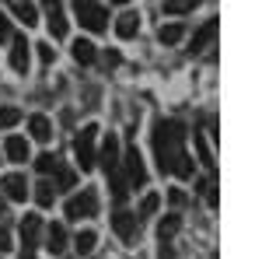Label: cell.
<instances>
[{
	"mask_svg": "<svg viewBox=\"0 0 262 259\" xmlns=\"http://www.w3.org/2000/svg\"><path fill=\"white\" fill-rule=\"evenodd\" d=\"M217 28H221V21H217V18H210V21H206V25L200 28V32L192 35V42H189V53H203V49H206L210 42L217 39Z\"/></svg>",
	"mask_w": 262,
	"mask_h": 259,
	"instance_id": "30bf717a",
	"label": "cell"
},
{
	"mask_svg": "<svg viewBox=\"0 0 262 259\" xmlns=\"http://www.w3.org/2000/svg\"><path fill=\"white\" fill-rule=\"evenodd\" d=\"M158 259H175V252H171V242H161V252H158Z\"/></svg>",
	"mask_w": 262,
	"mask_h": 259,
	"instance_id": "d6a6232c",
	"label": "cell"
},
{
	"mask_svg": "<svg viewBox=\"0 0 262 259\" xmlns=\"http://www.w3.org/2000/svg\"><path fill=\"white\" fill-rule=\"evenodd\" d=\"M196 151H200V161L206 165V168H213V154H210V147H206V140L196 137Z\"/></svg>",
	"mask_w": 262,
	"mask_h": 259,
	"instance_id": "83f0119b",
	"label": "cell"
},
{
	"mask_svg": "<svg viewBox=\"0 0 262 259\" xmlns=\"http://www.w3.org/2000/svg\"><path fill=\"white\" fill-rule=\"evenodd\" d=\"M137 32H140V14H137V11L119 14V21H116V35H119V39H133Z\"/></svg>",
	"mask_w": 262,
	"mask_h": 259,
	"instance_id": "4fadbf2b",
	"label": "cell"
},
{
	"mask_svg": "<svg viewBox=\"0 0 262 259\" xmlns=\"http://www.w3.org/2000/svg\"><path fill=\"white\" fill-rule=\"evenodd\" d=\"M4 249H11V235H7V228H0V252Z\"/></svg>",
	"mask_w": 262,
	"mask_h": 259,
	"instance_id": "836d02e7",
	"label": "cell"
},
{
	"mask_svg": "<svg viewBox=\"0 0 262 259\" xmlns=\"http://www.w3.org/2000/svg\"><path fill=\"white\" fill-rule=\"evenodd\" d=\"M95 161H101V168L105 172H112V168H119V140L112 137H105V144H101V154H95Z\"/></svg>",
	"mask_w": 262,
	"mask_h": 259,
	"instance_id": "8fae6325",
	"label": "cell"
},
{
	"mask_svg": "<svg viewBox=\"0 0 262 259\" xmlns=\"http://www.w3.org/2000/svg\"><path fill=\"white\" fill-rule=\"evenodd\" d=\"M4 151H7V158L11 161H28V140L25 137H7V144H4Z\"/></svg>",
	"mask_w": 262,
	"mask_h": 259,
	"instance_id": "ac0fdd59",
	"label": "cell"
},
{
	"mask_svg": "<svg viewBox=\"0 0 262 259\" xmlns=\"http://www.w3.org/2000/svg\"><path fill=\"white\" fill-rule=\"evenodd\" d=\"M200 0H164V14H189Z\"/></svg>",
	"mask_w": 262,
	"mask_h": 259,
	"instance_id": "cb8c5ba5",
	"label": "cell"
},
{
	"mask_svg": "<svg viewBox=\"0 0 262 259\" xmlns=\"http://www.w3.org/2000/svg\"><path fill=\"white\" fill-rule=\"evenodd\" d=\"M46 249H49L53 256H60L63 249H67V228H63V224H49V228H46Z\"/></svg>",
	"mask_w": 262,
	"mask_h": 259,
	"instance_id": "5bb4252c",
	"label": "cell"
},
{
	"mask_svg": "<svg viewBox=\"0 0 262 259\" xmlns=\"http://www.w3.org/2000/svg\"><path fill=\"white\" fill-rule=\"evenodd\" d=\"M0 189H4V196H7V200H25V196H28V182H25L21 172L4 175V179H0Z\"/></svg>",
	"mask_w": 262,
	"mask_h": 259,
	"instance_id": "9c48e42d",
	"label": "cell"
},
{
	"mask_svg": "<svg viewBox=\"0 0 262 259\" xmlns=\"http://www.w3.org/2000/svg\"><path fill=\"white\" fill-rule=\"evenodd\" d=\"M53 200H56V186L42 179L39 186H35V203H39V207H53Z\"/></svg>",
	"mask_w": 262,
	"mask_h": 259,
	"instance_id": "44dd1931",
	"label": "cell"
},
{
	"mask_svg": "<svg viewBox=\"0 0 262 259\" xmlns=\"http://www.w3.org/2000/svg\"><path fill=\"white\" fill-rule=\"evenodd\" d=\"M95 231H81V235H77V238H74V245H77V252H84V256H88V252H91V249H95Z\"/></svg>",
	"mask_w": 262,
	"mask_h": 259,
	"instance_id": "484cf974",
	"label": "cell"
},
{
	"mask_svg": "<svg viewBox=\"0 0 262 259\" xmlns=\"http://www.w3.org/2000/svg\"><path fill=\"white\" fill-rule=\"evenodd\" d=\"M179 231H182V217H179V214H164L161 224H158V238H161V242H171Z\"/></svg>",
	"mask_w": 262,
	"mask_h": 259,
	"instance_id": "2e32d148",
	"label": "cell"
},
{
	"mask_svg": "<svg viewBox=\"0 0 262 259\" xmlns=\"http://www.w3.org/2000/svg\"><path fill=\"white\" fill-rule=\"evenodd\" d=\"M11 35H14V32H11V21L0 14V42H11Z\"/></svg>",
	"mask_w": 262,
	"mask_h": 259,
	"instance_id": "4dcf8cb0",
	"label": "cell"
},
{
	"mask_svg": "<svg viewBox=\"0 0 262 259\" xmlns=\"http://www.w3.org/2000/svg\"><path fill=\"white\" fill-rule=\"evenodd\" d=\"M95 210H98V196H95V189H81L77 196L67 200V217H70V221L95 217Z\"/></svg>",
	"mask_w": 262,
	"mask_h": 259,
	"instance_id": "5b68a950",
	"label": "cell"
},
{
	"mask_svg": "<svg viewBox=\"0 0 262 259\" xmlns=\"http://www.w3.org/2000/svg\"><path fill=\"white\" fill-rule=\"evenodd\" d=\"M112 228H116V235H119L122 242H133L140 235V217L129 214V210H116V214H112Z\"/></svg>",
	"mask_w": 262,
	"mask_h": 259,
	"instance_id": "52a82bcc",
	"label": "cell"
},
{
	"mask_svg": "<svg viewBox=\"0 0 262 259\" xmlns=\"http://www.w3.org/2000/svg\"><path fill=\"white\" fill-rule=\"evenodd\" d=\"M182 35H185V25H179V21L161 25V32H158V39H161L164 46H175V42H182Z\"/></svg>",
	"mask_w": 262,
	"mask_h": 259,
	"instance_id": "ffe728a7",
	"label": "cell"
},
{
	"mask_svg": "<svg viewBox=\"0 0 262 259\" xmlns=\"http://www.w3.org/2000/svg\"><path fill=\"white\" fill-rule=\"evenodd\" d=\"M108 175V186H112V200L116 203H126V193H129V182L122 175V168H112V172H105Z\"/></svg>",
	"mask_w": 262,
	"mask_h": 259,
	"instance_id": "9a60e30c",
	"label": "cell"
},
{
	"mask_svg": "<svg viewBox=\"0 0 262 259\" xmlns=\"http://www.w3.org/2000/svg\"><path fill=\"white\" fill-rule=\"evenodd\" d=\"M105 63H108V67H116V63H119V53H116V49H108V53H105Z\"/></svg>",
	"mask_w": 262,
	"mask_h": 259,
	"instance_id": "e575fe53",
	"label": "cell"
},
{
	"mask_svg": "<svg viewBox=\"0 0 262 259\" xmlns=\"http://www.w3.org/2000/svg\"><path fill=\"white\" fill-rule=\"evenodd\" d=\"M42 7H46V21H49L53 39H67V14H63V4L60 0H42Z\"/></svg>",
	"mask_w": 262,
	"mask_h": 259,
	"instance_id": "ba28073f",
	"label": "cell"
},
{
	"mask_svg": "<svg viewBox=\"0 0 262 259\" xmlns=\"http://www.w3.org/2000/svg\"><path fill=\"white\" fill-rule=\"evenodd\" d=\"M74 60L77 63H95V46L88 39H77L74 42Z\"/></svg>",
	"mask_w": 262,
	"mask_h": 259,
	"instance_id": "7402d4cb",
	"label": "cell"
},
{
	"mask_svg": "<svg viewBox=\"0 0 262 259\" xmlns=\"http://www.w3.org/2000/svg\"><path fill=\"white\" fill-rule=\"evenodd\" d=\"M74 14L88 32H105L108 28V11L101 7V0H74Z\"/></svg>",
	"mask_w": 262,
	"mask_h": 259,
	"instance_id": "7a4b0ae2",
	"label": "cell"
},
{
	"mask_svg": "<svg viewBox=\"0 0 262 259\" xmlns=\"http://www.w3.org/2000/svg\"><path fill=\"white\" fill-rule=\"evenodd\" d=\"M7 4H11V11H14L25 25H35V21H39V11H35L32 0H7Z\"/></svg>",
	"mask_w": 262,
	"mask_h": 259,
	"instance_id": "e0dca14e",
	"label": "cell"
},
{
	"mask_svg": "<svg viewBox=\"0 0 262 259\" xmlns=\"http://www.w3.org/2000/svg\"><path fill=\"white\" fill-rule=\"evenodd\" d=\"M74 179H77V175H74L70 168H56V186H60V189H70Z\"/></svg>",
	"mask_w": 262,
	"mask_h": 259,
	"instance_id": "4316f807",
	"label": "cell"
},
{
	"mask_svg": "<svg viewBox=\"0 0 262 259\" xmlns=\"http://www.w3.org/2000/svg\"><path fill=\"white\" fill-rule=\"evenodd\" d=\"M28 130H32V137L42 140V144L53 137V123L46 119V116H32V119H28Z\"/></svg>",
	"mask_w": 262,
	"mask_h": 259,
	"instance_id": "d6986e66",
	"label": "cell"
},
{
	"mask_svg": "<svg viewBox=\"0 0 262 259\" xmlns=\"http://www.w3.org/2000/svg\"><path fill=\"white\" fill-rule=\"evenodd\" d=\"M4 214H7V200L0 196V221H4Z\"/></svg>",
	"mask_w": 262,
	"mask_h": 259,
	"instance_id": "d590c367",
	"label": "cell"
},
{
	"mask_svg": "<svg viewBox=\"0 0 262 259\" xmlns=\"http://www.w3.org/2000/svg\"><path fill=\"white\" fill-rule=\"evenodd\" d=\"M168 200H171L175 207H182V203H185V193H182V189H171V193H168Z\"/></svg>",
	"mask_w": 262,
	"mask_h": 259,
	"instance_id": "1f68e13d",
	"label": "cell"
},
{
	"mask_svg": "<svg viewBox=\"0 0 262 259\" xmlns=\"http://www.w3.org/2000/svg\"><path fill=\"white\" fill-rule=\"evenodd\" d=\"M154 154H158V168L161 172H171L179 179H192L196 165L185 154V126L179 119L154 123Z\"/></svg>",
	"mask_w": 262,
	"mask_h": 259,
	"instance_id": "6da1fadb",
	"label": "cell"
},
{
	"mask_svg": "<svg viewBox=\"0 0 262 259\" xmlns=\"http://www.w3.org/2000/svg\"><path fill=\"white\" fill-rule=\"evenodd\" d=\"M119 168H122V175H126V182L133 189H143L147 186V168H143V158H140L137 147H126V154H119Z\"/></svg>",
	"mask_w": 262,
	"mask_h": 259,
	"instance_id": "3957f363",
	"label": "cell"
},
{
	"mask_svg": "<svg viewBox=\"0 0 262 259\" xmlns=\"http://www.w3.org/2000/svg\"><path fill=\"white\" fill-rule=\"evenodd\" d=\"M11 67L18 74L28 70V39L25 35H11Z\"/></svg>",
	"mask_w": 262,
	"mask_h": 259,
	"instance_id": "7c38bea8",
	"label": "cell"
},
{
	"mask_svg": "<svg viewBox=\"0 0 262 259\" xmlns=\"http://www.w3.org/2000/svg\"><path fill=\"white\" fill-rule=\"evenodd\" d=\"M158 203H161V200L154 196V193H150V196H143V203H140V217H150V214L158 210Z\"/></svg>",
	"mask_w": 262,
	"mask_h": 259,
	"instance_id": "f1b7e54d",
	"label": "cell"
},
{
	"mask_svg": "<svg viewBox=\"0 0 262 259\" xmlns=\"http://www.w3.org/2000/svg\"><path fill=\"white\" fill-rule=\"evenodd\" d=\"M35 168H39L42 175H49V172L60 168V161H56V154H39V158H35Z\"/></svg>",
	"mask_w": 262,
	"mask_h": 259,
	"instance_id": "d4e9b609",
	"label": "cell"
},
{
	"mask_svg": "<svg viewBox=\"0 0 262 259\" xmlns=\"http://www.w3.org/2000/svg\"><path fill=\"white\" fill-rule=\"evenodd\" d=\"M39 56H42V63H53L56 60V49H53L49 42H39Z\"/></svg>",
	"mask_w": 262,
	"mask_h": 259,
	"instance_id": "f546056e",
	"label": "cell"
},
{
	"mask_svg": "<svg viewBox=\"0 0 262 259\" xmlns=\"http://www.w3.org/2000/svg\"><path fill=\"white\" fill-rule=\"evenodd\" d=\"M108 4H126V0H108Z\"/></svg>",
	"mask_w": 262,
	"mask_h": 259,
	"instance_id": "8d00e7d4",
	"label": "cell"
},
{
	"mask_svg": "<svg viewBox=\"0 0 262 259\" xmlns=\"http://www.w3.org/2000/svg\"><path fill=\"white\" fill-rule=\"evenodd\" d=\"M39 231H42V217H35V214H25L21 217V259H35Z\"/></svg>",
	"mask_w": 262,
	"mask_h": 259,
	"instance_id": "8992f818",
	"label": "cell"
},
{
	"mask_svg": "<svg viewBox=\"0 0 262 259\" xmlns=\"http://www.w3.org/2000/svg\"><path fill=\"white\" fill-rule=\"evenodd\" d=\"M21 123V112L14 105H0V130H11V126H18Z\"/></svg>",
	"mask_w": 262,
	"mask_h": 259,
	"instance_id": "603a6c76",
	"label": "cell"
},
{
	"mask_svg": "<svg viewBox=\"0 0 262 259\" xmlns=\"http://www.w3.org/2000/svg\"><path fill=\"white\" fill-rule=\"evenodd\" d=\"M95 137H98V126L91 123V126H84L77 140H74V154H77V165H81V172H91L95 168Z\"/></svg>",
	"mask_w": 262,
	"mask_h": 259,
	"instance_id": "277c9868",
	"label": "cell"
}]
</instances>
